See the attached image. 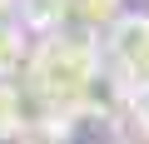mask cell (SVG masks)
<instances>
[{"label":"cell","mask_w":149,"mask_h":144,"mask_svg":"<svg viewBox=\"0 0 149 144\" xmlns=\"http://www.w3.org/2000/svg\"><path fill=\"white\" fill-rule=\"evenodd\" d=\"M100 35L70 25L50 40L35 45L25 80H30V99L35 109H55V114H85L90 109V90L100 80Z\"/></svg>","instance_id":"cell-1"},{"label":"cell","mask_w":149,"mask_h":144,"mask_svg":"<svg viewBox=\"0 0 149 144\" xmlns=\"http://www.w3.org/2000/svg\"><path fill=\"white\" fill-rule=\"evenodd\" d=\"M35 129V99L20 95L10 80H0V144H15Z\"/></svg>","instance_id":"cell-2"},{"label":"cell","mask_w":149,"mask_h":144,"mask_svg":"<svg viewBox=\"0 0 149 144\" xmlns=\"http://www.w3.org/2000/svg\"><path fill=\"white\" fill-rule=\"evenodd\" d=\"M15 20H20L25 30H35L40 40H50V35H60V30H70V25H74L70 0H20Z\"/></svg>","instance_id":"cell-3"},{"label":"cell","mask_w":149,"mask_h":144,"mask_svg":"<svg viewBox=\"0 0 149 144\" xmlns=\"http://www.w3.org/2000/svg\"><path fill=\"white\" fill-rule=\"evenodd\" d=\"M30 30L20 25V20H0V80H10L15 70H25L30 65V40H25Z\"/></svg>","instance_id":"cell-4"},{"label":"cell","mask_w":149,"mask_h":144,"mask_svg":"<svg viewBox=\"0 0 149 144\" xmlns=\"http://www.w3.org/2000/svg\"><path fill=\"white\" fill-rule=\"evenodd\" d=\"M70 15H74V25L80 30H109L119 15H124V0H70Z\"/></svg>","instance_id":"cell-5"},{"label":"cell","mask_w":149,"mask_h":144,"mask_svg":"<svg viewBox=\"0 0 149 144\" xmlns=\"http://www.w3.org/2000/svg\"><path fill=\"white\" fill-rule=\"evenodd\" d=\"M134 124H139V134L149 139V85L134 90Z\"/></svg>","instance_id":"cell-6"},{"label":"cell","mask_w":149,"mask_h":144,"mask_svg":"<svg viewBox=\"0 0 149 144\" xmlns=\"http://www.w3.org/2000/svg\"><path fill=\"white\" fill-rule=\"evenodd\" d=\"M129 80H134V85H149V45H144V55L134 60V70H129Z\"/></svg>","instance_id":"cell-7"},{"label":"cell","mask_w":149,"mask_h":144,"mask_svg":"<svg viewBox=\"0 0 149 144\" xmlns=\"http://www.w3.org/2000/svg\"><path fill=\"white\" fill-rule=\"evenodd\" d=\"M15 10H20V0H0V20H15Z\"/></svg>","instance_id":"cell-8"},{"label":"cell","mask_w":149,"mask_h":144,"mask_svg":"<svg viewBox=\"0 0 149 144\" xmlns=\"http://www.w3.org/2000/svg\"><path fill=\"white\" fill-rule=\"evenodd\" d=\"M15 144H50V139H40V134H25V139H15Z\"/></svg>","instance_id":"cell-9"}]
</instances>
